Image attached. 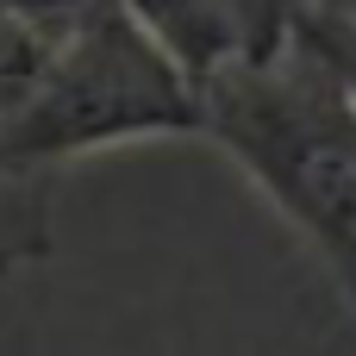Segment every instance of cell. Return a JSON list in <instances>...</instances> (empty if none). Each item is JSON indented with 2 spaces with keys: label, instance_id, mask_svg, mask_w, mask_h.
Returning a JSON list of instances; mask_svg holds the SVG:
<instances>
[{
  "label": "cell",
  "instance_id": "5b68a950",
  "mask_svg": "<svg viewBox=\"0 0 356 356\" xmlns=\"http://www.w3.org/2000/svg\"><path fill=\"white\" fill-rule=\"evenodd\" d=\"M300 25H319V31H356V0H307Z\"/></svg>",
  "mask_w": 356,
  "mask_h": 356
},
{
  "label": "cell",
  "instance_id": "6da1fadb",
  "mask_svg": "<svg viewBox=\"0 0 356 356\" xmlns=\"http://www.w3.org/2000/svg\"><path fill=\"white\" fill-rule=\"evenodd\" d=\"M194 88V131L282 207L356 307V94L338 69L307 38H288L269 56L200 75Z\"/></svg>",
  "mask_w": 356,
  "mask_h": 356
},
{
  "label": "cell",
  "instance_id": "7a4b0ae2",
  "mask_svg": "<svg viewBox=\"0 0 356 356\" xmlns=\"http://www.w3.org/2000/svg\"><path fill=\"white\" fill-rule=\"evenodd\" d=\"M194 125L200 88L163 38L125 0H81V13L50 31L31 75L0 94V169L50 181V169L75 156L181 138Z\"/></svg>",
  "mask_w": 356,
  "mask_h": 356
},
{
  "label": "cell",
  "instance_id": "277c9868",
  "mask_svg": "<svg viewBox=\"0 0 356 356\" xmlns=\"http://www.w3.org/2000/svg\"><path fill=\"white\" fill-rule=\"evenodd\" d=\"M294 38H307L332 69H338V81L356 94V31H319V25H294Z\"/></svg>",
  "mask_w": 356,
  "mask_h": 356
},
{
  "label": "cell",
  "instance_id": "3957f363",
  "mask_svg": "<svg viewBox=\"0 0 356 356\" xmlns=\"http://www.w3.org/2000/svg\"><path fill=\"white\" fill-rule=\"evenodd\" d=\"M125 6L163 38V50L194 81L225 63L282 50L307 13V0H125Z\"/></svg>",
  "mask_w": 356,
  "mask_h": 356
}]
</instances>
